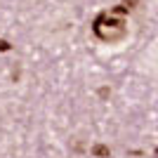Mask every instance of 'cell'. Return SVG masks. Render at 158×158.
<instances>
[{
  "instance_id": "obj_1",
  "label": "cell",
  "mask_w": 158,
  "mask_h": 158,
  "mask_svg": "<svg viewBox=\"0 0 158 158\" xmlns=\"http://www.w3.org/2000/svg\"><path fill=\"white\" fill-rule=\"evenodd\" d=\"M92 153H94V156H99V158H106V156H109V146L94 144V146H92Z\"/></svg>"
},
{
  "instance_id": "obj_2",
  "label": "cell",
  "mask_w": 158,
  "mask_h": 158,
  "mask_svg": "<svg viewBox=\"0 0 158 158\" xmlns=\"http://www.w3.org/2000/svg\"><path fill=\"white\" fill-rule=\"evenodd\" d=\"M10 50V43L7 40H0V52H7Z\"/></svg>"
},
{
  "instance_id": "obj_3",
  "label": "cell",
  "mask_w": 158,
  "mask_h": 158,
  "mask_svg": "<svg viewBox=\"0 0 158 158\" xmlns=\"http://www.w3.org/2000/svg\"><path fill=\"white\" fill-rule=\"evenodd\" d=\"M156 156H158V149H156Z\"/></svg>"
}]
</instances>
